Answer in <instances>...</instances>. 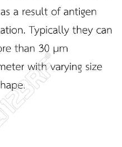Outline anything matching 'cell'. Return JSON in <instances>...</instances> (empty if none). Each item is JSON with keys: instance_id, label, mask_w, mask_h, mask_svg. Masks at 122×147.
<instances>
[{"instance_id": "11", "label": "cell", "mask_w": 122, "mask_h": 147, "mask_svg": "<svg viewBox=\"0 0 122 147\" xmlns=\"http://www.w3.org/2000/svg\"><path fill=\"white\" fill-rule=\"evenodd\" d=\"M81 30H82V29L80 28V27H79V26H77V34H81Z\"/></svg>"}, {"instance_id": "25", "label": "cell", "mask_w": 122, "mask_h": 147, "mask_svg": "<svg viewBox=\"0 0 122 147\" xmlns=\"http://www.w3.org/2000/svg\"><path fill=\"white\" fill-rule=\"evenodd\" d=\"M53 34H58V30L57 28L54 27V30H53Z\"/></svg>"}, {"instance_id": "13", "label": "cell", "mask_w": 122, "mask_h": 147, "mask_svg": "<svg viewBox=\"0 0 122 147\" xmlns=\"http://www.w3.org/2000/svg\"><path fill=\"white\" fill-rule=\"evenodd\" d=\"M66 68H67V66L65 65H61V71H64V73L65 72Z\"/></svg>"}, {"instance_id": "30", "label": "cell", "mask_w": 122, "mask_h": 147, "mask_svg": "<svg viewBox=\"0 0 122 147\" xmlns=\"http://www.w3.org/2000/svg\"><path fill=\"white\" fill-rule=\"evenodd\" d=\"M24 52H25V53H28V52H29V47H25Z\"/></svg>"}, {"instance_id": "3", "label": "cell", "mask_w": 122, "mask_h": 147, "mask_svg": "<svg viewBox=\"0 0 122 147\" xmlns=\"http://www.w3.org/2000/svg\"><path fill=\"white\" fill-rule=\"evenodd\" d=\"M44 50L46 53H49V45L48 44H46L44 46Z\"/></svg>"}, {"instance_id": "36", "label": "cell", "mask_w": 122, "mask_h": 147, "mask_svg": "<svg viewBox=\"0 0 122 147\" xmlns=\"http://www.w3.org/2000/svg\"><path fill=\"white\" fill-rule=\"evenodd\" d=\"M57 30H58V33L61 34V26H59L58 28H57Z\"/></svg>"}, {"instance_id": "38", "label": "cell", "mask_w": 122, "mask_h": 147, "mask_svg": "<svg viewBox=\"0 0 122 147\" xmlns=\"http://www.w3.org/2000/svg\"><path fill=\"white\" fill-rule=\"evenodd\" d=\"M12 33H14V34H16V33H17V29H13L12 30Z\"/></svg>"}, {"instance_id": "31", "label": "cell", "mask_w": 122, "mask_h": 147, "mask_svg": "<svg viewBox=\"0 0 122 147\" xmlns=\"http://www.w3.org/2000/svg\"><path fill=\"white\" fill-rule=\"evenodd\" d=\"M31 16H34V15H35V9L31 10Z\"/></svg>"}, {"instance_id": "2", "label": "cell", "mask_w": 122, "mask_h": 147, "mask_svg": "<svg viewBox=\"0 0 122 147\" xmlns=\"http://www.w3.org/2000/svg\"><path fill=\"white\" fill-rule=\"evenodd\" d=\"M39 36L41 37V36H42L43 34H45V28H44V27H42V28H39Z\"/></svg>"}, {"instance_id": "43", "label": "cell", "mask_w": 122, "mask_h": 147, "mask_svg": "<svg viewBox=\"0 0 122 147\" xmlns=\"http://www.w3.org/2000/svg\"><path fill=\"white\" fill-rule=\"evenodd\" d=\"M17 84H16V83H14V84H13V88H17Z\"/></svg>"}, {"instance_id": "39", "label": "cell", "mask_w": 122, "mask_h": 147, "mask_svg": "<svg viewBox=\"0 0 122 147\" xmlns=\"http://www.w3.org/2000/svg\"><path fill=\"white\" fill-rule=\"evenodd\" d=\"M16 69H17V70H21V65H17V68H16Z\"/></svg>"}, {"instance_id": "18", "label": "cell", "mask_w": 122, "mask_h": 147, "mask_svg": "<svg viewBox=\"0 0 122 147\" xmlns=\"http://www.w3.org/2000/svg\"><path fill=\"white\" fill-rule=\"evenodd\" d=\"M101 34H107V29L106 28H101Z\"/></svg>"}, {"instance_id": "27", "label": "cell", "mask_w": 122, "mask_h": 147, "mask_svg": "<svg viewBox=\"0 0 122 147\" xmlns=\"http://www.w3.org/2000/svg\"><path fill=\"white\" fill-rule=\"evenodd\" d=\"M73 33H74V34H77V27H73Z\"/></svg>"}, {"instance_id": "46", "label": "cell", "mask_w": 122, "mask_h": 147, "mask_svg": "<svg viewBox=\"0 0 122 147\" xmlns=\"http://www.w3.org/2000/svg\"><path fill=\"white\" fill-rule=\"evenodd\" d=\"M14 15H18V11H17V10H16V11H15V13H14Z\"/></svg>"}, {"instance_id": "10", "label": "cell", "mask_w": 122, "mask_h": 147, "mask_svg": "<svg viewBox=\"0 0 122 147\" xmlns=\"http://www.w3.org/2000/svg\"><path fill=\"white\" fill-rule=\"evenodd\" d=\"M81 32L83 34H88V29L87 28H83L82 30H81Z\"/></svg>"}, {"instance_id": "19", "label": "cell", "mask_w": 122, "mask_h": 147, "mask_svg": "<svg viewBox=\"0 0 122 147\" xmlns=\"http://www.w3.org/2000/svg\"><path fill=\"white\" fill-rule=\"evenodd\" d=\"M111 33H112V30H111V28H107V34H111Z\"/></svg>"}, {"instance_id": "22", "label": "cell", "mask_w": 122, "mask_h": 147, "mask_svg": "<svg viewBox=\"0 0 122 147\" xmlns=\"http://www.w3.org/2000/svg\"><path fill=\"white\" fill-rule=\"evenodd\" d=\"M25 13H26V15H28V16L31 15V10H29V9H27V11H25Z\"/></svg>"}, {"instance_id": "41", "label": "cell", "mask_w": 122, "mask_h": 147, "mask_svg": "<svg viewBox=\"0 0 122 147\" xmlns=\"http://www.w3.org/2000/svg\"><path fill=\"white\" fill-rule=\"evenodd\" d=\"M67 52H67H69V50H68V47H67V46H65V47H64V52Z\"/></svg>"}, {"instance_id": "49", "label": "cell", "mask_w": 122, "mask_h": 147, "mask_svg": "<svg viewBox=\"0 0 122 147\" xmlns=\"http://www.w3.org/2000/svg\"><path fill=\"white\" fill-rule=\"evenodd\" d=\"M0 51H1V47H0Z\"/></svg>"}, {"instance_id": "20", "label": "cell", "mask_w": 122, "mask_h": 147, "mask_svg": "<svg viewBox=\"0 0 122 147\" xmlns=\"http://www.w3.org/2000/svg\"><path fill=\"white\" fill-rule=\"evenodd\" d=\"M59 52H64V47L63 46L59 47Z\"/></svg>"}, {"instance_id": "45", "label": "cell", "mask_w": 122, "mask_h": 147, "mask_svg": "<svg viewBox=\"0 0 122 147\" xmlns=\"http://www.w3.org/2000/svg\"><path fill=\"white\" fill-rule=\"evenodd\" d=\"M32 66H33V65H31V66H30V65H28V67H29V70H31V69L32 68Z\"/></svg>"}, {"instance_id": "26", "label": "cell", "mask_w": 122, "mask_h": 147, "mask_svg": "<svg viewBox=\"0 0 122 147\" xmlns=\"http://www.w3.org/2000/svg\"><path fill=\"white\" fill-rule=\"evenodd\" d=\"M64 15H65V16H68L69 15V10H67V9L64 10Z\"/></svg>"}, {"instance_id": "1", "label": "cell", "mask_w": 122, "mask_h": 147, "mask_svg": "<svg viewBox=\"0 0 122 147\" xmlns=\"http://www.w3.org/2000/svg\"><path fill=\"white\" fill-rule=\"evenodd\" d=\"M69 70H77V65H71L69 68Z\"/></svg>"}, {"instance_id": "7", "label": "cell", "mask_w": 122, "mask_h": 147, "mask_svg": "<svg viewBox=\"0 0 122 147\" xmlns=\"http://www.w3.org/2000/svg\"><path fill=\"white\" fill-rule=\"evenodd\" d=\"M51 15H53V16H57V9H53V10H51Z\"/></svg>"}, {"instance_id": "16", "label": "cell", "mask_w": 122, "mask_h": 147, "mask_svg": "<svg viewBox=\"0 0 122 147\" xmlns=\"http://www.w3.org/2000/svg\"><path fill=\"white\" fill-rule=\"evenodd\" d=\"M88 29V32H89V34H88V36H90L91 34V33H92V31L93 30H94V28H87Z\"/></svg>"}, {"instance_id": "40", "label": "cell", "mask_w": 122, "mask_h": 147, "mask_svg": "<svg viewBox=\"0 0 122 147\" xmlns=\"http://www.w3.org/2000/svg\"><path fill=\"white\" fill-rule=\"evenodd\" d=\"M60 9H61V7H59L58 9L57 10V15H59V11H60Z\"/></svg>"}, {"instance_id": "24", "label": "cell", "mask_w": 122, "mask_h": 147, "mask_svg": "<svg viewBox=\"0 0 122 147\" xmlns=\"http://www.w3.org/2000/svg\"><path fill=\"white\" fill-rule=\"evenodd\" d=\"M82 70V65H77V70Z\"/></svg>"}, {"instance_id": "32", "label": "cell", "mask_w": 122, "mask_h": 147, "mask_svg": "<svg viewBox=\"0 0 122 147\" xmlns=\"http://www.w3.org/2000/svg\"><path fill=\"white\" fill-rule=\"evenodd\" d=\"M101 28H97V34H101Z\"/></svg>"}, {"instance_id": "14", "label": "cell", "mask_w": 122, "mask_h": 147, "mask_svg": "<svg viewBox=\"0 0 122 147\" xmlns=\"http://www.w3.org/2000/svg\"><path fill=\"white\" fill-rule=\"evenodd\" d=\"M96 69H97V70H102V65H97Z\"/></svg>"}, {"instance_id": "21", "label": "cell", "mask_w": 122, "mask_h": 147, "mask_svg": "<svg viewBox=\"0 0 122 147\" xmlns=\"http://www.w3.org/2000/svg\"><path fill=\"white\" fill-rule=\"evenodd\" d=\"M29 52H35V47L34 46H31L29 47Z\"/></svg>"}, {"instance_id": "6", "label": "cell", "mask_w": 122, "mask_h": 147, "mask_svg": "<svg viewBox=\"0 0 122 147\" xmlns=\"http://www.w3.org/2000/svg\"><path fill=\"white\" fill-rule=\"evenodd\" d=\"M54 67V69H55L56 70H57V71L61 70V65H55Z\"/></svg>"}, {"instance_id": "23", "label": "cell", "mask_w": 122, "mask_h": 147, "mask_svg": "<svg viewBox=\"0 0 122 147\" xmlns=\"http://www.w3.org/2000/svg\"><path fill=\"white\" fill-rule=\"evenodd\" d=\"M42 66H41V64H39V63H38V70L39 71H41V70H42Z\"/></svg>"}, {"instance_id": "44", "label": "cell", "mask_w": 122, "mask_h": 147, "mask_svg": "<svg viewBox=\"0 0 122 147\" xmlns=\"http://www.w3.org/2000/svg\"><path fill=\"white\" fill-rule=\"evenodd\" d=\"M39 47H40V48H43V47H44V45L40 44L39 45Z\"/></svg>"}, {"instance_id": "29", "label": "cell", "mask_w": 122, "mask_h": 147, "mask_svg": "<svg viewBox=\"0 0 122 147\" xmlns=\"http://www.w3.org/2000/svg\"><path fill=\"white\" fill-rule=\"evenodd\" d=\"M19 50L20 51H22V52L24 51V47H21V46H20L19 45Z\"/></svg>"}, {"instance_id": "9", "label": "cell", "mask_w": 122, "mask_h": 147, "mask_svg": "<svg viewBox=\"0 0 122 147\" xmlns=\"http://www.w3.org/2000/svg\"><path fill=\"white\" fill-rule=\"evenodd\" d=\"M69 15H75V12H74V9L69 10Z\"/></svg>"}, {"instance_id": "34", "label": "cell", "mask_w": 122, "mask_h": 147, "mask_svg": "<svg viewBox=\"0 0 122 147\" xmlns=\"http://www.w3.org/2000/svg\"><path fill=\"white\" fill-rule=\"evenodd\" d=\"M40 11H41V15H44V8H43V7H41V9H40Z\"/></svg>"}, {"instance_id": "35", "label": "cell", "mask_w": 122, "mask_h": 147, "mask_svg": "<svg viewBox=\"0 0 122 147\" xmlns=\"http://www.w3.org/2000/svg\"><path fill=\"white\" fill-rule=\"evenodd\" d=\"M89 69H90V64L89 65H86V70H89Z\"/></svg>"}, {"instance_id": "28", "label": "cell", "mask_w": 122, "mask_h": 147, "mask_svg": "<svg viewBox=\"0 0 122 147\" xmlns=\"http://www.w3.org/2000/svg\"><path fill=\"white\" fill-rule=\"evenodd\" d=\"M44 16H47V15H48V13H47V8L44 9Z\"/></svg>"}, {"instance_id": "15", "label": "cell", "mask_w": 122, "mask_h": 147, "mask_svg": "<svg viewBox=\"0 0 122 147\" xmlns=\"http://www.w3.org/2000/svg\"><path fill=\"white\" fill-rule=\"evenodd\" d=\"M85 15L91 16V10H90V9L85 10Z\"/></svg>"}, {"instance_id": "12", "label": "cell", "mask_w": 122, "mask_h": 147, "mask_svg": "<svg viewBox=\"0 0 122 147\" xmlns=\"http://www.w3.org/2000/svg\"><path fill=\"white\" fill-rule=\"evenodd\" d=\"M97 10L96 9H92L91 10V15H93V16H96L97 15Z\"/></svg>"}, {"instance_id": "5", "label": "cell", "mask_w": 122, "mask_h": 147, "mask_svg": "<svg viewBox=\"0 0 122 147\" xmlns=\"http://www.w3.org/2000/svg\"><path fill=\"white\" fill-rule=\"evenodd\" d=\"M74 12H75V15H77V16L80 15V9L76 8L75 10H74Z\"/></svg>"}, {"instance_id": "48", "label": "cell", "mask_w": 122, "mask_h": 147, "mask_svg": "<svg viewBox=\"0 0 122 147\" xmlns=\"http://www.w3.org/2000/svg\"><path fill=\"white\" fill-rule=\"evenodd\" d=\"M24 11H24V10H23V11H22V14H23V15H24Z\"/></svg>"}, {"instance_id": "37", "label": "cell", "mask_w": 122, "mask_h": 147, "mask_svg": "<svg viewBox=\"0 0 122 147\" xmlns=\"http://www.w3.org/2000/svg\"><path fill=\"white\" fill-rule=\"evenodd\" d=\"M18 32H17V33H19V32H20V33H24V32H23V30L21 28L18 29Z\"/></svg>"}, {"instance_id": "33", "label": "cell", "mask_w": 122, "mask_h": 147, "mask_svg": "<svg viewBox=\"0 0 122 147\" xmlns=\"http://www.w3.org/2000/svg\"><path fill=\"white\" fill-rule=\"evenodd\" d=\"M85 14V10L80 9V15H81V14Z\"/></svg>"}, {"instance_id": "47", "label": "cell", "mask_w": 122, "mask_h": 147, "mask_svg": "<svg viewBox=\"0 0 122 147\" xmlns=\"http://www.w3.org/2000/svg\"><path fill=\"white\" fill-rule=\"evenodd\" d=\"M85 14H81V17H82V18H84V17H85Z\"/></svg>"}, {"instance_id": "8", "label": "cell", "mask_w": 122, "mask_h": 147, "mask_svg": "<svg viewBox=\"0 0 122 147\" xmlns=\"http://www.w3.org/2000/svg\"><path fill=\"white\" fill-rule=\"evenodd\" d=\"M57 52H59V47H53V53H54V54L57 53Z\"/></svg>"}, {"instance_id": "42", "label": "cell", "mask_w": 122, "mask_h": 147, "mask_svg": "<svg viewBox=\"0 0 122 147\" xmlns=\"http://www.w3.org/2000/svg\"><path fill=\"white\" fill-rule=\"evenodd\" d=\"M47 30H48V27H47L45 28V34H48V32H47Z\"/></svg>"}, {"instance_id": "4", "label": "cell", "mask_w": 122, "mask_h": 147, "mask_svg": "<svg viewBox=\"0 0 122 147\" xmlns=\"http://www.w3.org/2000/svg\"><path fill=\"white\" fill-rule=\"evenodd\" d=\"M29 27L31 28V33H32V34H33V35H34L36 31H37V30H36V29H35V26H29Z\"/></svg>"}, {"instance_id": "17", "label": "cell", "mask_w": 122, "mask_h": 147, "mask_svg": "<svg viewBox=\"0 0 122 147\" xmlns=\"http://www.w3.org/2000/svg\"><path fill=\"white\" fill-rule=\"evenodd\" d=\"M53 30H54V28H51V27H50V28H48L47 32H48L49 34H53Z\"/></svg>"}]
</instances>
